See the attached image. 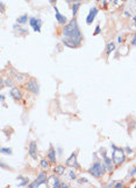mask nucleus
<instances>
[{
    "label": "nucleus",
    "instance_id": "f257e3e1",
    "mask_svg": "<svg viewBox=\"0 0 136 188\" xmlns=\"http://www.w3.org/2000/svg\"><path fill=\"white\" fill-rule=\"evenodd\" d=\"M62 42L68 48H78L83 42V33L77 19H71L62 28Z\"/></svg>",
    "mask_w": 136,
    "mask_h": 188
},
{
    "label": "nucleus",
    "instance_id": "f03ea898",
    "mask_svg": "<svg viewBox=\"0 0 136 188\" xmlns=\"http://www.w3.org/2000/svg\"><path fill=\"white\" fill-rule=\"evenodd\" d=\"M111 147H112V160L114 162V166H121L126 161V151L121 147L115 146L114 144L111 145Z\"/></svg>",
    "mask_w": 136,
    "mask_h": 188
},
{
    "label": "nucleus",
    "instance_id": "7ed1b4c3",
    "mask_svg": "<svg viewBox=\"0 0 136 188\" xmlns=\"http://www.w3.org/2000/svg\"><path fill=\"white\" fill-rule=\"evenodd\" d=\"M106 166H105V164H103V161H98L95 160L94 162H93L92 165H91V167L88 168V173L92 175L93 178H97V179H99V178H101L106 173Z\"/></svg>",
    "mask_w": 136,
    "mask_h": 188
},
{
    "label": "nucleus",
    "instance_id": "20e7f679",
    "mask_svg": "<svg viewBox=\"0 0 136 188\" xmlns=\"http://www.w3.org/2000/svg\"><path fill=\"white\" fill-rule=\"evenodd\" d=\"M48 180H49V177L47 174V171H43L38 174L37 178L34 180L33 182H30L28 185V187L36 188V187H40L41 185H48Z\"/></svg>",
    "mask_w": 136,
    "mask_h": 188
},
{
    "label": "nucleus",
    "instance_id": "39448f33",
    "mask_svg": "<svg viewBox=\"0 0 136 188\" xmlns=\"http://www.w3.org/2000/svg\"><path fill=\"white\" fill-rule=\"evenodd\" d=\"M99 153H100L101 158H103V162L105 164L107 172L112 173V172H113V170H114V167H115L114 162H113V160H112V157L109 158L108 155H107V152H106V149H100Z\"/></svg>",
    "mask_w": 136,
    "mask_h": 188
},
{
    "label": "nucleus",
    "instance_id": "423d86ee",
    "mask_svg": "<svg viewBox=\"0 0 136 188\" xmlns=\"http://www.w3.org/2000/svg\"><path fill=\"white\" fill-rule=\"evenodd\" d=\"M26 89L27 91H29L30 94L33 95H38L40 94V84L35 78H29L26 83Z\"/></svg>",
    "mask_w": 136,
    "mask_h": 188
},
{
    "label": "nucleus",
    "instance_id": "0eeeda50",
    "mask_svg": "<svg viewBox=\"0 0 136 188\" xmlns=\"http://www.w3.org/2000/svg\"><path fill=\"white\" fill-rule=\"evenodd\" d=\"M77 154H78V152L71 153L70 157L66 159V166L71 167V168H80V165H79L78 159H77Z\"/></svg>",
    "mask_w": 136,
    "mask_h": 188
},
{
    "label": "nucleus",
    "instance_id": "6e6552de",
    "mask_svg": "<svg viewBox=\"0 0 136 188\" xmlns=\"http://www.w3.org/2000/svg\"><path fill=\"white\" fill-rule=\"evenodd\" d=\"M42 20L40 19V18H29V25H30V27L33 28L34 32H36V33H40L41 32V28H42Z\"/></svg>",
    "mask_w": 136,
    "mask_h": 188
},
{
    "label": "nucleus",
    "instance_id": "1a4fd4ad",
    "mask_svg": "<svg viewBox=\"0 0 136 188\" xmlns=\"http://www.w3.org/2000/svg\"><path fill=\"white\" fill-rule=\"evenodd\" d=\"M54 11H55V19H56V21L58 22L60 25H62V26L66 25L68 23V18L58 11V7L56 5H54Z\"/></svg>",
    "mask_w": 136,
    "mask_h": 188
},
{
    "label": "nucleus",
    "instance_id": "9d476101",
    "mask_svg": "<svg viewBox=\"0 0 136 188\" xmlns=\"http://www.w3.org/2000/svg\"><path fill=\"white\" fill-rule=\"evenodd\" d=\"M28 153L30 155V158L33 160H36L38 158V154H37V144L36 141H30L29 143V146H28Z\"/></svg>",
    "mask_w": 136,
    "mask_h": 188
},
{
    "label": "nucleus",
    "instance_id": "9b49d317",
    "mask_svg": "<svg viewBox=\"0 0 136 188\" xmlns=\"http://www.w3.org/2000/svg\"><path fill=\"white\" fill-rule=\"evenodd\" d=\"M98 13H99L98 7H95V6L91 7V10L88 11V14H87V17H86L87 25H91V23L95 20V18H97V15H98Z\"/></svg>",
    "mask_w": 136,
    "mask_h": 188
},
{
    "label": "nucleus",
    "instance_id": "f8f14e48",
    "mask_svg": "<svg viewBox=\"0 0 136 188\" xmlns=\"http://www.w3.org/2000/svg\"><path fill=\"white\" fill-rule=\"evenodd\" d=\"M10 96H11L13 100H15V102H19V100H22V90L20 88H17V87H14V88L11 89V91H10Z\"/></svg>",
    "mask_w": 136,
    "mask_h": 188
},
{
    "label": "nucleus",
    "instance_id": "ddd939ff",
    "mask_svg": "<svg viewBox=\"0 0 136 188\" xmlns=\"http://www.w3.org/2000/svg\"><path fill=\"white\" fill-rule=\"evenodd\" d=\"M47 158L50 160L51 164H55L57 161V149H55L54 145H50L49 147V151H48V155Z\"/></svg>",
    "mask_w": 136,
    "mask_h": 188
},
{
    "label": "nucleus",
    "instance_id": "4468645a",
    "mask_svg": "<svg viewBox=\"0 0 136 188\" xmlns=\"http://www.w3.org/2000/svg\"><path fill=\"white\" fill-rule=\"evenodd\" d=\"M50 165H51V162L48 158H43V159H41L40 161V167L42 168V171H48L50 170Z\"/></svg>",
    "mask_w": 136,
    "mask_h": 188
},
{
    "label": "nucleus",
    "instance_id": "2eb2a0df",
    "mask_svg": "<svg viewBox=\"0 0 136 188\" xmlns=\"http://www.w3.org/2000/svg\"><path fill=\"white\" fill-rule=\"evenodd\" d=\"M52 171L56 175H64L66 171V167L63 166V165H56V166L52 168Z\"/></svg>",
    "mask_w": 136,
    "mask_h": 188
},
{
    "label": "nucleus",
    "instance_id": "dca6fc26",
    "mask_svg": "<svg viewBox=\"0 0 136 188\" xmlns=\"http://www.w3.org/2000/svg\"><path fill=\"white\" fill-rule=\"evenodd\" d=\"M27 22H29V17H28V14H22L20 17H17V23H19V25H25V23H27Z\"/></svg>",
    "mask_w": 136,
    "mask_h": 188
},
{
    "label": "nucleus",
    "instance_id": "f3484780",
    "mask_svg": "<svg viewBox=\"0 0 136 188\" xmlns=\"http://www.w3.org/2000/svg\"><path fill=\"white\" fill-rule=\"evenodd\" d=\"M115 49H116V47H115L114 42H108V43H107V46H106V55L109 56Z\"/></svg>",
    "mask_w": 136,
    "mask_h": 188
},
{
    "label": "nucleus",
    "instance_id": "a211bd4d",
    "mask_svg": "<svg viewBox=\"0 0 136 188\" xmlns=\"http://www.w3.org/2000/svg\"><path fill=\"white\" fill-rule=\"evenodd\" d=\"M13 84H14V81L11 77H6L5 80L1 81V87H10V88H12Z\"/></svg>",
    "mask_w": 136,
    "mask_h": 188
},
{
    "label": "nucleus",
    "instance_id": "6ab92c4d",
    "mask_svg": "<svg viewBox=\"0 0 136 188\" xmlns=\"http://www.w3.org/2000/svg\"><path fill=\"white\" fill-rule=\"evenodd\" d=\"M17 180H21V182L17 183V187H23V186H27V185H29V180H28V178H26V177L19 175V177L17 178Z\"/></svg>",
    "mask_w": 136,
    "mask_h": 188
},
{
    "label": "nucleus",
    "instance_id": "aec40b11",
    "mask_svg": "<svg viewBox=\"0 0 136 188\" xmlns=\"http://www.w3.org/2000/svg\"><path fill=\"white\" fill-rule=\"evenodd\" d=\"M80 2H75V4H72V6H71V11H72V15L73 17H76L77 13H78V10L80 8Z\"/></svg>",
    "mask_w": 136,
    "mask_h": 188
},
{
    "label": "nucleus",
    "instance_id": "412c9836",
    "mask_svg": "<svg viewBox=\"0 0 136 188\" xmlns=\"http://www.w3.org/2000/svg\"><path fill=\"white\" fill-rule=\"evenodd\" d=\"M51 179H52V187L55 188H60V179L57 178V175L55 174V175H52L51 177Z\"/></svg>",
    "mask_w": 136,
    "mask_h": 188
},
{
    "label": "nucleus",
    "instance_id": "4be33fe9",
    "mask_svg": "<svg viewBox=\"0 0 136 188\" xmlns=\"http://www.w3.org/2000/svg\"><path fill=\"white\" fill-rule=\"evenodd\" d=\"M0 152H1V154H8V155H12V149H10V147H1V149H0Z\"/></svg>",
    "mask_w": 136,
    "mask_h": 188
},
{
    "label": "nucleus",
    "instance_id": "5701e85b",
    "mask_svg": "<svg viewBox=\"0 0 136 188\" xmlns=\"http://www.w3.org/2000/svg\"><path fill=\"white\" fill-rule=\"evenodd\" d=\"M68 174H69V179H70V180H76V179H77L76 173H75L73 171H69V173H68Z\"/></svg>",
    "mask_w": 136,
    "mask_h": 188
},
{
    "label": "nucleus",
    "instance_id": "b1692460",
    "mask_svg": "<svg viewBox=\"0 0 136 188\" xmlns=\"http://www.w3.org/2000/svg\"><path fill=\"white\" fill-rule=\"evenodd\" d=\"M100 33H101L100 25H97V26H95V29H94V33H93V35H94V36H97V35H99Z\"/></svg>",
    "mask_w": 136,
    "mask_h": 188
},
{
    "label": "nucleus",
    "instance_id": "393cba45",
    "mask_svg": "<svg viewBox=\"0 0 136 188\" xmlns=\"http://www.w3.org/2000/svg\"><path fill=\"white\" fill-rule=\"evenodd\" d=\"M123 186H125V183L122 182V181H116V182H115V185H114L115 188H122Z\"/></svg>",
    "mask_w": 136,
    "mask_h": 188
},
{
    "label": "nucleus",
    "instance_id": "a878e982",
    "mask_svg": "<svg viewBox=\"0 0 136 188\" xmlns=\"http://www.w3.org/2000/svg\"><path fill=\"white\" fill-rule=\"evenodd\" d=\"M77 182L78 183H88V180H87L86 178H82V179H78Z\"/></svg>",
    "mask_w": 136,
    "mask_h": 188
},
{
    "label": "nucleus",
    "instance_id": "bb28decb",
    "mask_svg": "<svg viewBox=\"0 0 136 188\" xmlns=\"http://www.w3.org/2000/svg\"><path fill=\"white\" fill-rule=\"evenodd\" d=\"M136 174V167H134L133 170H130V172H129V177H133V175H135Z\"/></svg>",
    "mask_w": 136,
    "mask_h": 188
},
{
    "label": "nucleus",
    "instance_id": "cd10ccee",
    "mask_svg": "<svg viewBox=\"0 0 136 188\" xmlns=\"http://www.w3.org/2000/svg\"><path fill=\"white\" fill-rule=\"evenodd\" d=\"M131 44H133L134 47H136V33L134 34V36H133V40H131Z\"/></svg>",
    "mask_w": 136,
    "mask_h": 188
},
{
    "label": "nucleus",
    "instance_id": "c85d7f7f",
    "mask_svg": "<svg viewBox=\"0 0 136 188\" xmlns=\"http://www.w3.org/2000/svg\"><path fill=\"white\" fill-rule=\"evenodd\" d=\"M69 2H72V4H75V2H82V1H88V0H68Z\"/></svg>",
    "mask_w": 136,
    "mask_h": 188
},
{
    "label": "nucleus",
    "instance_id": "c756f323",
    "mask_svg": "<svg viewBox=\"0 0 136 188\" xmlns=\"http://www.w3.org/2000/svg\"><path fill=\"white\" fill-rule=\"evenodd\" d=\"M69 187H70V186H69V185H68L66 182H62V183H60V188H69Z\"/></svg>",
    "mask_w": 136,
    "mask_h": 188
},
{
    "label": "nucleus",
    "instance_id": "7c9ffc66",
    "mask_svg": "<svg viewBox=\"0 0 136 188\" xmlns=\"http://www.w3.org/2000/svg\"><path fill=\"white\" fill-rule=\"evenodd\" d=\"M126 152H127V153H128V154H131V153H133V149H130V147H126Z\"/></svg>",
    "mask_w": 136,
    "mask_h": 188
},
{
    "label": "nucleus",
    "instance_id": "2f4dec72",
    "mask_svg": "<svg viewBox=\"0 0 136 188\" xmlns=\"http://www.w3.org/2000/svg\"><path fill=\"white\" fill-rule=\"evenodd\" d=\"M118 42H119V43H122V42H123V36H121V35L118 36Z\"/></svg>",
    "mask_w": 136,
    "mask_h": 188
},
{
    "label": "nucleus",
    "instance_id": "473e14b6",
    "mask_svg": "<svg viewBox=\"0 0 136 188\" xmlns=\"http://www.w3.org/2000/svg\"><path fill=\"white\" fill-rule=\"evenodd\" d=\"M123 14H125V17H128V18L131 17V13H130V12H128V11H125V13H123Z\"/></svg>",
    "mask_w": 136,
    "mask_h": 188
},
{
    "label": "nucleus",
    "instance_id": "72a5a7b5",
    "mask_svg": "<svg viewBox=\"0 0 136 188\" xmlns=\"http://www.w3.org/2000/svg\"><path fill=\"white\" fill-rule=\"evenodd\" d=\"M0 100H1V103L5 102V96H4V95H0Z\"/></svg>",
    "mask_w": 136,
    "mask_h": 188
},
{
    "label": "nucleus",
    "instance_id": "f704fd0d",
    "mask_svg": "<svg viewBox=\"0 0 136 188\" xmlns=\"http://www.w3.org/2000/svg\"><path fill=\"white\" fill-rule=\"evenodd\" d=\"M114 185H115V181H112L111 183L107 185V187H114Z\"/></svg>",
    "mask_w": 136,
    "mask_h": 188
},
{
    "label": "nucleus",
    "instance_id": "c9c22d12",
    "mask_svg": "<svg viewBox=\"0 0 136 188\" xmlns=\"http://www.w3.org/2000/svg\"><path fill=\"white\" fill-rule=\"evenodd\" d=\"M57 0H49V2L50 4H52V5H55V2H56Z\"/></svg>",
    "mask_w": 136,
    "mask_h": 188
},
{
    "label": "nucleus",
    "instance_id": "e433bc0d",
    "mask_svg": "<svg viewBox=\"0 0 136 188\" xmlns=\"http://www.w3.org/2000/svg\"><path fill=\"white\" fill-rule=\"evenodd\" d=\"M57 153H58V154H62V149H57Z\"/></svg>",
    "mask_w": 136,
    "mask_h": 188
},
{
    "label": "nucleus",
    "instance_id": "4c0bfd02",
    "mask_svg": "<svg viewBox=\"0 0 136 188\" xmlns=\"http://www.w3.org/2000/svg\"><path fill=\"white\" fill-rule=\"evenodd\" d=\"M133 20H134V23H135V28H136V15H135V17H133Z\"/></svg>",
    "mask_w": 136,
    "mask_h": 188
},
{
    "label": "nucleus",
    "instance_id": "58836bf2",
    "mask_svg": "<svg viewBox=\"0 0 136 188\" xmlns=\"http://www.w3.org/2000/svg\"><path fill=\"white\" fill-rule=\"evenodd\" d=\"M121 1H123V2H126V1H128V0H121Z\"/></svg>",
    "mask_w": 136,
    "mask_h": 188
},
{
    "label": "nucleus",
    "instance_id": "ea45409f",
    "mask_svg": "<svg viewBox=\"0 0 136 188\" xmlns=\"http://www.w3.org/2000/svg\"><path fill=\"white\" fill-rule=\"evenodd\" d=\"M133 2H134V4H136V0H133Z\"/></svg>",
    "mask_w": 136,
    "mask_h": 188
},
{
    "label": "nucleus",
    "instance_id": "a19ab883",
    "mask_svg": "<svg viewBox=\"0 0 136 188\" xmlns=\"http://www.w3.org/2000/svg\"><path fill=\"white\" fill-rule=\"evenodd\" d=\"M109 1H112V0H109Z\"/></svg>",
    "mask_w": 136,
    "mask_h": 188
}]
</instances>
